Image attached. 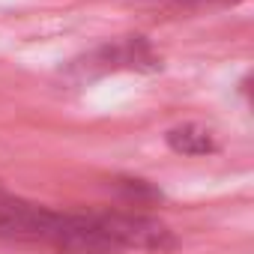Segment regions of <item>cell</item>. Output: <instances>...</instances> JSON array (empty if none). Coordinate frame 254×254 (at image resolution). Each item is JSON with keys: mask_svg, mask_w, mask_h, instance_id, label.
<instances>
[{"mask_svg": "<svg viewBox=\"0 0 254 254\" xmlns=\"http://www.w3.org/2000/svg\"><path fill=\"white\" fill-rule=\"evenodd\" d=\"M162 66L159 54L153 51V45L144 36H129L120 42H108L102 48H96L90 57H84L81 63H75V72L93 78V75H105V72H120V69H135V72H156Z\"/></svg>", "mask_w": 254, "mask_h": 254, "instance_id": "7a4b0ae2", "label": "cell"}, {"mask_svg": "<svg viewBox=\"0 0 254 254\" xmlns=\"http://www.w3.org/2000/svg\"><path fill=\"white\" fill-rule=\"evenodd\" d=\"M54 224H57V209L21 200L0 186V239L3 242L48 248Z\"/></svg>", "mask_w": 254, "mask_h": 254, "instance_id": "6da1fadb", "label": "cell"}, {"mask_svg": "<svg viewBox=\"0 0 254 254\" xmlns=\"http://www.w3.org/2000/svg\"><path fill=\"white\" fill-rule=\"evenodd\" d=\"M177 3H233V0H177Z\"/></svg>", "mask_w": 254, "mask_h": 254, "instance_id": "5b68a950", "label": "cell"}, {"mask_svg": "<svg viewBox=\"0 0 254 254\" xmlns=\"http://www.w3.org/2000/svg\"><path fill=\"white\" fill-rule=\"evenodd\" d=\"M168 147L180 156H209L218 150L215 144V135L209 129H203V126L197 123H183V126H174V129H168L165 135Z\"/></svg>", "mask_w": 254, "mask_h": 254, "instance_id": "3957f363", "label": "cell"}, {"mask_svg": "<svg viewBox=\"0 0 254 254\" xmlns=\"http://www.w3.org/2000/svg\"><path fill=\"white\" fill-rule=\"evenodd\" d=\"M117 189L123 191L126 203H135V206L162 200V191H159L156 186H150L147 180H117Z\"/></svg>", "mask_w": 254, "mask_h": 254, "instance_id": "277c9868", "label": "cell"}]
</instances>
